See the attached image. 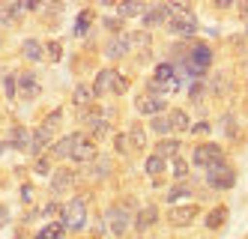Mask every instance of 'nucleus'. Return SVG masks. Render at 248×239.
<instances>
[{"label":"nucleus","mask_w":248,"mask_h":239,"mask_svg":"<svg viewBox=\"0 0 248 239\" xmlns=\"http://www.w3.org/2000/svg\"><path fill=\"white\" fill-rule=\"evenodd\" d=\"M170 12V21H168V33L176 36V39H191L198 33V18L186 3H168Z\"/></svg>","instance_id":"1"},{"label":"nucleus","mask_w":248,"mask_h":239,"mask_svg":"<svg viewBox=\"0 0 248 239\" xmlns=\"http://www.w3.org/2000/svg\"><path fill=\"white\" fill-rule=\"evenodd\" d=\"M105 222H108V230L114 233V236H126V230H129V224H135V215H132V204H114V207H108V212H105Z\"/></svg>","instance_id":"2"},{"label":"nucleus","mask_w":248,"mask_h":239,"mask_svg":"<svg viewBox=\"0 0 248 239\" xmlns=\"http://www.w3.org/2000/svg\"><path fill=\"white\" fill-rule=\"evenodd\" d=\"M191 161H194V168H201V171L206 174V171L216 168V164H221V161H224V150H221L218 143H212V141H203V143L194 146Z\"/></svg>","instance_id":"3"},{"label":"nucleus","mask_w":248,"mask_h":239,"mask_svg":"<svg viewBox=\"0 0 248 239\" xmlns=\"http://www.w3.org/2000/svg\"><path fill=\"white\" fill-rule=\"evenodd\" d=\"M81 126H84V132H90L93 138H102V135L111 132V123L105 120V111L99 105L84 108V111H81Z\"/></svg>","instance_id":"4"},{"label":"nucleus","mask_w":248,"mask_h":239,"mask_svg":"<svg viewBox=\"0 0 248 239\" xmlns=\"http://www.w3.org/2000/svg\"><path fill=\"white\" fill-rule=\"evenodd\" d=\"M206 186L212 189V191H230L236 186V171L230 168V164H216L212 171H206Z\"/></svg>","instance_id":"5"},{"label":"nucleus","mask_w":248,"mask_h":239,"mask_svg":"<svg viewBox=\"0 0 248 239\" xmlns=\"http://www.w3.org/2000/svg\"><path fill=\"white\" fill-rule=\"evenodd\" d=\"M63 224H66V230H72V233L84 230V224H87V204H84L81 197H72V200L66 204Z\"/></svg>","instance_id":"6"},{"label":"nucleus","mask_w":248,"mask_h":239,"mask_svg":"<svg viewBox=\"0 0 248 239\" xmlns=\"http://www.w3.org/2000/svg\"><path fill=\"white\" fill-rule=\"evenodd\" d=\"M165 108H168V99L165 96H150V93H140L135 96V111L138 114H144V117H158V114H165Z\"/></svg>","instance_id":"7"},{"label":"nucleus","mask_w":248,"mask_h":239,"mask_svg":"<svg viewBox=\"0 0 248 239\" xmlns=\"http://www.w3.org/2000/svg\"><path fill=\"white\" fill-rule=\"evenodd\" d=\"M99 159V146H96V141L90 138V135H78V143H75V150H72V161H78V164H90V161H96Z\"/></svg>","instance_id":"8"},{"label":"nucleus","mask_w":248,"mask_h":239,"mask_svg":"<svg viewBox=\"0 0 248 239\" xmlns=\"http://www.w3.org/2000/svg\"><path fill=\"white\" fill-rule=\"evenodd\" d=\"M198 215H201L198 204H180L168 212V222H170V227H188V224H194Z\"/></svg>","instance_id":"9"},{"label":"nucleus","mask_w":248,"mask_h":239,"mask_svg":"<svg viewBox=\"0 0 248 239\" xmlns=\"http://www.w3.org/2000/svg\"><path fill=\"white\" fill-rule=\"evenodd\" d=\"M188 63L198 69V72H203V75H206V69L212 66V48L206 42H194L188 48Z\"/></svg>","instance_id":"10"},{"label":"nucleus","mask_w":248,"mask_h":239,"mask_svg":"<svg viewBox=\"0 0 248 239\" xmlns=\"http://www.w3.org/2000/svg\"><path fill=\"white\" fill-rule=\"evenodd\" d=\"M78 182V174L69 168H57V174H51V191L54 194H69Z\"/></svg>","instance_id":"11"},{"label":"nucleus","mask_w":248,"mask_h":239,"mask_svg":"<svg viewBox=\"0 0 248 239\" xmlns=\"http://www.w3.org/2000/svg\"><path fill=\"white\" fill-rule=\"evenodd\" d=\"M78 135L81 132H69L60 141H54V143L48 146V156L51 159H72V150H75V143H78Z\"/></svg>","instance_id":"12"},{"label":"nucleus","mask_w":248,"mask_h":239,"mask_svg":"<svg viewBox=\"0 0 248 239\" xmlns=\"http://www.w3.org/2000/svg\"><path fill=\"white\" fill-rule=\"evenodd\" d=\"M51 143H54V132H48L45 126H39V128H33V138H30V150H27V153H30L33 159H39Z\"/></svg>","instance_id":"13"},{"label":"nucleus","mask_w":248,"mask_h":239,"mask_svg":"<svg viewBox=\"0 0 248 239\" xmlns=\"http://www.w3.org/2000/svg\"><path fill=\"white\" fill-rule=\"evenodd\" d=\"M129 51H132L129 33H123V36H111V39L105 42V57H108V60H120V57H126Z\"/></svg>","instance_id":"14"},{"label":"nucleus","mask_w":248,"mask_h":239,"mask_svg":"<svg viewBox=\"0 0 248 239\" xmlns=\"http://www.w3.org/2000/svg\"><path fill=\"white\" fill-rule=\"evenodd\" d=\"M140 21H144V30L150 33L153 27H168V21H170V12H168V3H162V6H150L147 12H144V18H140Z\"/></svg>","instance_id":"15"},{"label":"nucleus","mask_w":248,"mask_h":239,"mask_svg":"<svg viewBox=\"0 0 248 239\" xmlns=\"http://www.w3.org/2000/svg\"><path fill=\"white\" fill-rule=\"evenodd\" d=\"M42 93V87L36 81V75L33 72H18V96L21 99H36Z\"/></svg>","instance_id":"16"},{"label":"nucleus","mask_w":248,"mask_h":239,"mask_svg":"<svg viewBox=\"0 0 248 239\" xmlns=\"http://www.w3.org/2000/svg\"><path fill=\"white\" fill-rule=\"evenodd\" d=\"M155 222H158V209H155V204H150V207H140V209H138L135 224H132V227H135L138 233H147Z\"/></svg>","instance_id":"17"},{"label":"nucleus","mask_w":248,"mask_h":239,"mask_svg":"<svg viewBox=\"0 0 248 239\" xmlns=\"http://www.w3.org/2000/svg\"><path fill=\"white\" fill-rule=\"evenodd\" d=\"M114 75H117V69H102L96 81H93V96L102 99V96H108L111 90H114Z\"/></svg>","instance_id":"18"},{"label":"nucleus","mask_w":248,"mask_h":239,"mask_svg":"<svg viewBox=\"0 0 248 239\" xmlns=\"http://www.w3.org/2000/svg\"><path fill=\"white\" fill-rule=\"evenodd\" d=\"M30 138H33V132H27L24 126H12L9 128V146L12 150H30Z\"/></svg>","instance_id":"19"},{"label":"nucleus","mask_w":248,"mask_h":239,"mask_svg":"<svg viewBox=\"0 0 248 239\" xmlns=\"http://www.w3.org/2000/svg\"><path fill=\"white\" fill-rule=\"evenodd\" d=\"M93 87L90 84H78L75 90H72V105L78 108V111H84V108H90L93 105Z\"/></svg>","instance_id":"20"},{"label":"nucleus","mask_w":248,"mask_h":239,"mask_svg":"<svg viewBox=\"0 0 248 239\" xmlns=\"http://www.w3.org/2000/svg\"><path fill=\"white\" fill-rule=\"evenodd\" d=\"M227 215H230V209H227L224 204H218V207H212V209H209V215L203 218V224H206L209 230H218V227H224Z\"/></svg>","instance_id":"21"},{"label":"nucleus","mask_w":248,"mask_h":239,"mask_svg":"<svg viewBox=\"0 0 248 239\" xmlns=\"http://www.w3.org/2000/svg\"><path fill=\"white\" fill-rule=\"evenodd\" d=\"M21 54H24V60L39 63V60H45V45L39 39H24L21 42Z\"/></svg>","instance_id":"22"},{"label":"nucleus","mask_w":248,"mask_h":239,"mask_svg":"<svg viewBox=\"0 0 248 239\" xmlns=\"http://www.w3.org/2000/svg\"><path fill=\"white\" fill-rule=\"evenodd\" d=\"M180 138H162L155 143V156H162V159H176L180 156Z\"/></svg>","instance_id":"23"},{"label":"nucleus","mask_w":248,"mask_h":239,"mask_svg":"<svg viewBox=\"0 0 248 239\" xmlns=\"http://www.w3.org/2000/svg\"><path fill=\"white\" fill-rule=\"evenodd\" d=\"M168 117H170V126H173L176 135H183V132H188V128H191V120H188L186 108H173V111H168Z\"/></svg>","instance_id":"24"},{"label":"nucleus","mask_w":248,"mask_h":239,"mask_svg":"<svg viewBox=\"0 0 248 239\" xmlns=\"http://www.w3.org/2000/svg\"><path fill=\"white\" fill-rule=\"evenodd\" d=\"M129 143H132V150H144V146H147V132H144L140 123L129 126Z\"/></svg>","instance_id":"25"},{"label":"nucleus","mask_w":248,"mask_h":239,"mask_svg":"<svg viewBox=\"0 0 248 239\" xmlns=\"http://www.w3.org/2000/svg\"><path fill=\"white\" fill-rule=\"evenodd\" d=\"M150 128H153L155 135H162V138H170V132H173V126H170V117H168V114L153 117V120H150Z\"/></svg>","instance_id":"26"},{"label":"nucleus","mask_w":248,"mask_h":239,"mask_svg":"<svg viewBox=\"0 0 248 239\" xmlns=\"http://www.w3.org/2000/svg\"><path fill=\"white\" fill-rule=\"evenodd\" d=\"M63 233H66V224L63 222H51V224H45L33 239H63Z\"/></svg>","instance_id":"27"},{"label":"nucleus","mask_w":248,"mask_h":239,"mask_svg":"<svg viewBox=\"0 0 248 239\" xmlns=\"http://www.w3.org/2000/svg\"><path fill=\"white\" fill-rule=\"evenodd\" d=\"M153 78H155L158 84L173 81V78H176V66H173V63H158V66L153 69Z\"/></svg>","instance_id":"28"},{"label":"nucleus","mask_w":248,"mask_h":239,"mask_svg":"<svg viewBox=\"0 0 248 239\" xmlns=\"http://www.w3.org/2000/svg\"><path fill=\"white\" fill-rule=\"evenodd\" d=\"M186 194H191V186H188V182L183 179V182H173V186H170V191L165 194V200H168V204H173V207H176V200H183Z\"/></svg>","instance_id":"29"},{"label":"nucleus","mask_w":248,"mask_h":239,"mask_svg":"<svg viewBox=\"0 0 248 239\" xmlns=\"http://www.w3.org/2000/svg\"><path fill=\"white\" fill-rule=\"evenodd\" d=\"M93 18H96V12L93 9H84L78 18H75V36H87V30H90V24H93Z\"/></svg>","instance_id":"30"},{"label":"nucleus","mask_w":248,"mask_h":239,"mask_svg":"<svg viewBox=\"0 0 248 239\" xmlns=\"http://www.w3.org/2000/svg\"><path fill=\"white\" fill-rule=\"evenodd\" d=\"M147 9H150L147 3H120V6H117V15H120V18H135V15L144 18Z\"/></svg>","instance_id":"31"},{"label":"nucleus","mask_w":248,"mask_h":239,"mask_svg":"<svg viewBox=\"0 0 248 239\" xmlns=\"http://www.w3.org/2000/svg\"><path fill=\"white\" fill-rule=\"evenodd\" d=\"M165 168H168V164H165V159H162V156H155V153H153V156L144 161V171H147L153 179H155V176H162V174H165Z\"/></svg>","instance_id":"32"},{"label":"nucleus","mask_w":248,"mask_h":239,"mask_svg":"<svg viewBox=\"0 0 248 239\" xmlns=\"http://www.w3.org/2000/svg\"><path fill=\"white\" fill-rule=\"evenodd\" d=\"M24 9H21V3H0V24H9V21H15Z\"/></svg>","instance_id":"33"},{"label":"nucleus","mask_w":248,"mask_h":239,"mask_svg":"<svg viewBox=\"0 0 248 239\" xmlns=\"http://www.w3.org/2000/svg\"><path fill=\"white\" fill-rule=\"evenodd\" d=\"M170 174H173V179H180V182H183V179L188 176V161H186L183 156H176V159L170 161Z\"/></svg>","instance_id":"34"},{"label":"nucleus","mask_w":248,"mask_h":239,"mask_svg":"<svg viewBox=\"0 0 248 239\" xmlns=\"http://www.w3.org/2000/svg\"><path fill=\"white\" fill-rule=\"evenodd\" d=\"M51 161H54L51 156H39L36 161H33V171H36L39 176H51V171H54V164H51Z\"/></svg>","instance_id":"35"},{"label":"nucleus","mask_w":248,"mask_h":239,"mask_svg":"<svg viewBox=\"0 0 248 239\" xmlns=\"http://www.w3.org/2000/svg\"><path fill=\"white\" fill-rule=\"evenodd\" d=\"M63 57V45L57 42V39H51V42H45V60H51V63H57Z\"/></svg>","instance_id":"36"},{"label":"nucleus","mask_w":248,"mask_h":239,"mask_svg":"<svg viewBox=\"0 0 248 239\" xmlns=\"http://www.w3.org/2000/svg\"><path fill=\"white\" fill-rule=\"evenodd\" d=\"M114 96H126L129 93V81H126V75H123V72H117L114 75V90H111Z\"/></svg>","instance_id":"37"},{"label":"nucleus","mask_w":248,"mask_h":239,"mask_svg":"<svg viewBox=\"0 0 248 239\" xmlns=\"http://www.w3.org/2000/svg\"><path fill=\"white\" fill-rule=\"evenodd\" d=\"M129 42H132V45H140V48H147V45L153 42V36H150L147 30H138V33H129Z\"/></svg>","instance_id":"38"},{"label":"nucleus","mask_w":248,"mask_h":239,"mask_svg":"<svg viewBox=\"0 0 248 239\" xmlns=\"http://www.w3.org/2000/svg\"><path fill=\"white\" fill-rule=\"evenodd\" d=\"M203 93H206V87H203V81H194V84H191V90H188V99H191L194 105H201Z\"/></svg>","instance_id":"39"},{"label":"nucleus","mask_w":248,"mask_h":239,"mask_svg":"<svg viewBox=\"0 0 248 239\" xmlns=\"http://www.w3.org/2000/svg\"><path fill=\"white\" fill-rule=\"evenodd\" d=\"M3 90H6L9 99H15V93H18V75H6L3 78Z\"/></svg>","instance_id":"40"},{"label":"nucleus","mask_w":248,"mask_h":239,"mask_svg":"<svg viewBox=\"0 0 248 239\" xmlns=\"http://www.w3.org/2000/svg\"><path fill=\"white\" fill-rule=\"evenodd\" d=\"M60 120H63V111H60V108H57V111H51V114L45 117V123H42V126L48 128V132H54V128L60 126Z\"/></svg>","instance_id":"41"},{"label":"nucleus","mask_w":248,"mask_h":239,"mask_svg":"<svg viewBox=\"0 0 248 239\" xmlns=\"http://www.w3.org/2000/svg\"><path fill=\"white\" fill-rule=\"evenodd\" d=\"M114 146H117V153H120V156H126V153H129V146H132V143H129V135H123V132L114 135Z\"/></svg>","instance_id":"42"},{"label":"nucleus","mask_w":248,"mask_h":239,"mask_svg":"<svg viewBox=\"0 0 248 239\" xmlns=\"http://www.w3.org/2000/svg\"><path fill=\"white\" fill-rule=\"evenodd\" d=\"M105 27L114 36H123V18H105Z\"/></svg>","instance_id":"43"},{"label":"nucleus","mask_w":248,"mask_h":239,"mask_svg":"<svg viewBox=\"0 0 248 239\" xmlns=\"http://www.w3.org/2000/svg\"><path fill=\"white\" fill-rule=\"evenodd\" d=\"M221 126L227 128V135H230V138H236V135H239V132H236V120H233V114H224V117H221Z\"/></svg>","instance_id":"44"},{"label":"nucleus","mask_w":248,"mask_h":239,"mask_svg":"<svg viewBox=\"0 0 248 239\" xmlns=\"http://www.w3.org/2000/svg\"><path fill=\"white\" fill-rule=\"evenodd\" d=\"M33 194H36V189H33L30 182H24V186H21V200H24V204H30V200H33Z\"/></svg>","instance_id":"45"},{"label":"nucleus","mask_w":248,"mask_h":239,"mask_svg":"<svg viewBox=\"0 0 248 239\" xmlns=\"http://www.w3.org/2000/svg\"><path fill=\"white\" fill-rule=\"evenodd\" d=\"M191 135H209V123H191Z\"/></svg>","instance_id":"46"},{"label":"nucleus","mask_w":248,"mask_h":239,"mask_svg":"<svg viewBox=\"0 0 248 239\" xmlns=\"http://www.w3.org/2000/svg\"><path fill=\"white\" fill-rule=\"evenodd\" d=\"M6 224H9V209L0 204V227H6Z\"/></svg>","instance_id":"47"},{"label":"nucleus","mask_w":248,"mask_h":239,"mask_svg":"<svg viewBox=\"0 0 248 239\" xmlns=\"http://www.w3.org/2000/svg\"><path fill=\"white\" fill-rule=\"evenodd\" d=\"M105 174H108V161H105V164L99 161L96 168H93V176H105Z\"/></svg>","instance_id":"48"},{"label":"nucleus","mask_w":248,"mask_h":239,"mask_svg":"<svg viewBox=\"0 0 248 239\" xmlns=\"http://www.w3.org/2000/svg\"><path fill=\"white\" fill-rule=\"evenodd\" d=\"M239 15H242L245 21H248V3H239Z\"/></svg>","instance_id":"49"},{"label":"nucleus","mask_w":248,"mask_h":239,"mask_svg":"<svg viewBox=\"0 0 248 239\" xmlns=\"http://www.w3.org/2000/svg\"><path fill=\"white\" fill-rule=\"evenodd\" d=\"M245 36H248V21H245Z\"/></svg>","instance_id":"50"},{"label":"nucleus","mask_w":248,"mask_h":239,"mask_svg":"<svg viewBox=\"0 0 248 239\" xmlns=\"http://www.w3.org/2000/svg\"><path fill=\"white\" fill-rule=\"evenodd\" d=\"M245 239H248V236H245Z\"/></svg>","instance_id":"51"}]
</instances>
